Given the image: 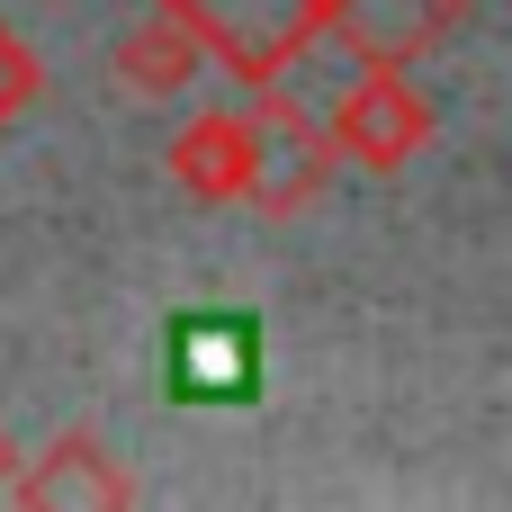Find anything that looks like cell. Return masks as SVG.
I'll list each match as a JSON object with an SVG mask.
<instances>
[{"label":"cell","mask_w":512,"mask_h":512,"mask_svg":"<svg viewBox=\"0 0 512 512\" xmlns=\"http://www.w3.org/2000/svg\"><path fill=\"white\" fill-rule=\"evenodd\" d=\"M252 378H261V360H252V324H216V315H198V324L171 333V387H180L189 405H243Z\"/></svg>","instance_id":"obj_1"}]
</instances>
